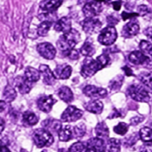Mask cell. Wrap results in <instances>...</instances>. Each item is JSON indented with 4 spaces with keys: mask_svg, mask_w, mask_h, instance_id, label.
<instances>
[{
    "mask_svg": "<svg viewBox=\"0 0 152 152\" xmlns=\"http://www.w3.org/2000/svg\"><path fill=\"white\" fill-rule=\"evenodd\" d=\"M80 40V34L76 30L72 29L70 32L63 34L57 40L58 48L63 52L74 49Z\"/></svg>",
    "mask_w": 152,
    "mask_h": 152,
    "instance_id": "1",
    "label": "cell"
},
{
    "mask_svg": "<svg viewBox=\"0 0 152 152\" xmlns=\"http://www.w3.org/2000/svg\"><path fill=\"white\" fill-rule=\"evenodd\" d=\"M33 140L38 148L48 147L54 142L53 135L50 132L45 129H38L34 131L33 134Z\"/></svg>",
    "mask_w": 152,
    "mask_h": 152,
    "instance_id": "2",
    "label": "cell"
},
{
    "mask_svg": "<svg viewBox=\"0 0 152 152\" xmlns=\"http://www.w3.org/2000/svg\"><path fill=\"white\" fill-rule=\"evenodd\" d=\"M128 93L129 96L137 102H148L150 100L148 91L144 86L139 84L131 85L128 88Z\"/></svg>",
    "mask_w": 152,
    "mask_h": 152,
    "instance_id": "3",
    "label": "cell"
},
{
    "mask_svg": "<svg viewBox=\"0 0 152 152\" xmlns=\"http://www.w3.org/2000/svg\"><path fill=\"white\" fill-rule=\"evenodd\" d=\"M103 67L97 59H93L91 58L85 59L83 63L81 69V75L84 78H88L94 75L97 71L102 69Z\"/></svg>",
    "mask_w": 152,
    "mask_h": 152,
    "instance_id": "4",
    "label": "cell"
},
{
    "mask_svg": "<svg viewBox=\"0 0 152 152\" xmlns=\"http://www.w3.org/2000/svg\"><path fill=\"white\" fill-rule=\"evenodd\" d=\"M117 38V33L114 27L108 26L102 30L98 37V41L103 45L109 46L114 43Z\"/></svg>",
    "mask_w": 152,
    "mask_h": 152,
    "instance_id": "5",
    "label": "cell"
},
{
    "mask_svg": "<svg viewBox=\"0 0 152 152\" xmlns=\"http://www.w3.org/2000/svg\"><path fill=\"white\" fill-rule=\"evenodd\" d=\"M83 115V111L77 107L70 105L64 111L61 116V120L63 122H75L81 118Z\"/></svg>",
    "mask_w": 152,
    "mask_h": 152,
    "instance_id": "6",
    "label": "cell"
},
{
    "mask_svg": "<svg viewBox=\"0 0 152 152\" xmlns=\"http://www.w3.org/2000/svg\"><path fill=\"white\" fill-rule=\"evenodd\" d=\"M102 28V22L96 18H86L83 22V29L86 34H94L99 32Z\"/></svg>",
    "mask_w": 152,
    "mask_h": 152,
    "instance_id": "7",
    "label": "cell"
},
{
    "mask_svg": "<svg viewBox=\"0 0 152 152\" xmlns=\"http://www.w3.org/2000/svg\"><path fill=\"white\" fill-rule=\"evenodd\" d=\"M83 94L88 97L92 98L94 99L105 98L108 95L106 89L102 88L96 87L94 86H87L83 88Z\"/></svg>",
    "mask_w": 152,
    "mask_h": 152,
    "instance_id": "8",
    "label": "cell"
},
{
    "mask_svg": "<svg viewBox=\"0 0 152 152\" xmlns=\"http://www.w3.org/2000/svg\"><path fill=\"white\" fill-rule=\"evenodd\" d=\"M102 6L101 3L90 1L86 3L83 8V12L86 18H94L102 12Z\"/></svg>",
    "mask_w": 152,
    "mask_h": 152,
    "instance_id": "9",
    "label": "cell"
},
{
    "mask_svg": "<svg viewBox=\"0 0 152 152\" xmlns=\"http://www.w3.org/2000/svg\"><path fill=\"white\" fill-rule=\"evenodd\" d=\"M86 152H106V145L102 139L91 138L86 144Z\"/></svg>",
    "mask_w": 152,
    "mask_h": 152,
    "instance_id": "10",
    "label": "cell"
},
{
    "mask_svg": "<svg viewBox=\"0 0 152 152\" xmlns=\"http://www.w3.org/2000/svg\"><path fill=\"white\" fill-rule=\"evenodd\" d=\"M37 51L46 59H53L56 56V50L53 45L49 42L39 43L37 47Z\"/></svg>",
    "mask_w": 152,
    "mask_h": 152,
    "instance_id": "11",
    "label": "cell"
},
{
    "mask_svg": "<svg viewBox=\"0 0 152 152\" xmlns=\"http://www.w3.org/2000/svg\"><path fill=\"white\" fill-rule=\"evenodd\" d=\"M129 59L132 63L137 65H145L148 66L151 64V59L148 56L139 50L132 52L129 56Z\"/></svg>",
    "mask_w": 152,
    "mask_h": 152,
    "instance_id": "12",
    "label": "cell"
},
{
    "mask_svg": "<svg viewBox=\"0 0 152 152\" xmlns=\"http://www.w3.org/2000/svg\"><path fill=\"white\" fill-rule=\"evenodd\" d=\"M56 102V99H53L51 95L42 96L37 100V106L40 111L45 113H49L52 109V107Z\"/></svg>",
    "mask_w": 152,
    "mask_h": 152,
    "instance_id": "13",
    "label": "cell"
},
{
    "mask_svg": "<svg viewBox=\"0 0 152 152\" xmlns=\"http://www.w3.org/2000/svg\"><path fill=\"white\" fill-rule=\"evenodd\" d=\"M71 73H72V68L70 65L66 64L57 65L53 71V74L56 79H59V80H67L71 77Z\"/></svg>",
    "mask_w": 152,
    "mask_h": 152,
    "instance_id": "14",
    "label": "cell"
},
{
    "mask_svg": "<svg viewBox=\"0 0 152 152\" xmlns=\"http://www.w3.org/2000/svg\"><path fill=\"white\" fill-rule=\"evenodd\" d=\"M140 31V26L134 21H131L126 24L123 28L122 35L125 38H132L135 37Z\"/></svg>",
    "mask_w": 152,
    "mask_h": 152,
    "instance_id": "15",
    "label": "cell"
},
{
    "mask_svg": "<svg viewBox=\"0 0 152 152\" xmlns=\"http://www.w3.org/2000/svg\"><path fill=\"white\" fill-rule=\"evenodd\" d=\"M39 72L42 75L43 83L45 84L47 86H53L54 84L56 77L49 66L46 65H41L39 66Z\"/></svg>",
    "mask_w": 152,
    "mask_h": 152,
    "instance_id": "16",
    "label": "cell"
},
{
    "mask_svg": "<svg viewBox=\"0 0 152 152\" xmlns=\"http://www.w3.org/2000/svg\"><path fill=\"white\" fill-rule=\"evenodd\" d=\"M16 88H18L19 91L22 94H28V92H30V91L31 90L33 86V83H31V82L28 81L26 78L25 77V76H19L17 77L16 79Z\"/></svg>",
    "mask_w": 152,
    "mask_h": 152,
    "instance_id": "17",
    "label": "cell"
},
{
    "mask_svg": "<svg viewBox=\"0 0 152 152\" xmlns=\"http://www.w3.org/2000/svg\"><path fill=\"white\" fill-rule=\"evenodd\" d=\"M63 0H43L40 2L39 7L47 13H53L61 6Z\"/></svg>",
    "mask_w": 152,
    "mask_h": 152,
    "instance_id": "18",
    "label": "cell"
},
{
    "mask_svg": "<svg viewBox=\"0 0 152 152\" xmlns=\"http://www.w3.org/2000/svg\"><path fill=\"white\" fill-rule=\"evenodd\" d=\"M54 30L57 32H62L63 34L70 32L71 28V20L68 17H62L56 22Z\"/></svg>",
    "mask_w": 152,
    "mask_h": 152,
    "instance_id": "19",
    "label": "cell"
},
{
    "mask_svg": "<svg viewBox=\"0 0 152 152\" xmlns=\"http://www.w3.org/2000/svg\"><path fill=\"white\" fill-rule=\"evenodd\" d=\"M84 108L89 112L95 114H99L103 110V104L98 99H94L85 103Z\"/></svg>",
    "mask_w": 152,
    "mask_h": 152,
    "instance_id": "20",
    "label": "cell"
},
{
    "mask_svg": "<svg viewBox=\"0 0 152 152\" xmlns=\"http://www.w3.org/2000/svg\"><path fill=\"white\" fill-rule=\"evenodd\" d=\"M43 129H46L48 132H55L59 133V131L62 129V123L59 120L55 119H48L45 120L42 123Z\"/></svg>",
    "mask_w": 152,
    "mask_h": 152,
    "instance_id": "21",
    "label": "cell"
},
{
    "mask_svg": "<svg viewBox=\"0 0 152 152\" xmlns=\"http://www.w3.org/2000/svg\"><path fill=\"white\" fill-rule=\"evenodd\" d=\"M58 95L59 98L66 103H70L74 99V94L68 86H62L58 90Z\"/></svg>",
    "mask_w": 152,
    "mask_h": 152,
    "instance_id": "22",
    "label": "cell"
},
{
    "mask_svg": "<svg viewBox=\"0 0 152 152\" xmlns=\"http://www.w3.org/2000/svg\"><path fill=\"white\" fill-rule=\"evenodd\" d=\"M59 140L62 142H68L74 137L73 129L70 126H65L61 129L58 133Z\"/></svg>",
    "mask_w": 152,
    "mask_h": 152,
    "instance_id": "23",
    "label": "cell"
},
{
    "mask_svg": "<svg viewBox=\"0 0 152 152\" xmlns=\"http://www.w3.org/2000/svg\"><path fill=\"white\" fill-rule=\"evenodd\" d=\"M24 76L28 81L34 83L40 79V72L33 67H27L25 70Z\"/></svg>",
    "mask_w": 152,
    "mask_h": 152,
    "instance_id": "24",
    "label": "cell"
},
{
    "mask_svg": "<svg viewBox=\"0 0 152 152\" xmlns=\"http://www.w3.org/2000/svg\"><path fill=\"white\" fill-rule=\"evenodd\" d=\"M80 52L83 56H92L96 53V49L93 44V42L90 39H87L83 45L80 48Z\"/></svg>",
    "mask_w": 152,
    "mask_h": 152,
    "instance_id": "25",
    "label": "cell"
},
{
    "mask_svg": "<svg viewBox=\"0 0 152 152\" xmlns=\"http://www.w3.org/2000/svg\"><path fill=\"white\" fill-rule=\"evenodd\" d=\"M95 133L96 137L100 139H105L109 136V129L105 122H100L95 127Z\"/></svg>",
    "mask_w": 152,
    "mask_h": 152,
    "instance_id": "26",
    "label": "cell"
},
{
    "mask_svg": "<svg viewBox=\"0 0 152 152\" xmlns=\"http://www.w3.org/2000/svg\"><path fill=\"white\" fill-rule=\"evenodd\" d=\"M138 78L148 91L152 93V73H141Z\"/></svg>",
    "mask_w": 152,
    "mask_h": 152,
    "instance_id": "27",
    "label": "cell"
},
{
    "mask_svg": "<svg viewBox=\"0 0 152 152\" xmlns=\"http://www.w3.org/2000/svg\"><path fill=\"white\" fill-rule=\"evenodd\" d=\"M22 120L24 124L26 125L27 126H35L38 123V117L34 113L29 111H27L24 113L22 115Z\"/></svg>",
    "mask_w": 152,
    "mask_h": 152,
    "instance_id": "28",
    "label": "cell"
},
{
    "mask_svg": "<svg viewBox=\"0 0 152 152\" xmlns=\"http://www.w3.org/2000/svg\"><path fill=\"white\" fill-rule=\"evenodd\" d=\"M121 142L120 140L116 138H111L108 140L106 146L107 152H120Z\"/></svg>",
    "mask_w": 152,
    "mask_h": 152,
    "instance_id": "29",
    "label": "cell"
},
{
    "mask_svg": "<svg viewBox=\"0 0 152 152\" xmlns=\"http://www.w3.org/2000/svg\"><path fill=\"white\" fill-rule=\"evenodd\" d=\"M16 97V92L11 86H7L3 91V99L7 103H10Z\"/></svg>",
    "mask_w": 152,
    "mask_h": 152,
    "instance_id": "30",
    "label": "cell"
},
{
    "mask_svg": "<svg viewBox=\"0 0 152 152\" xmlns=\"http://www.w3.org/2000/svg\"><path fill=\"white\" fill-rule=\"evenodd\" d=\"M140 138L144 142L150 143L152 142V129L148 127H144L140 129L139 132Z\"/></svg>",
    "mask_w": 152,
    "mask_h": 152,
    "instance_id": "31",
    "label": "cell"
},
{
    "mask_svg": "<svg viewBox=\"0 0 152 152\" xmlns=\"http://www.w3.org/2000/svg\"><path fill=\"white\" fill-rule=\"evenodd\" d=\"M53 22L49 21H42V23L37 28V34L40 37H45L48 35L49 30L51 27Z\"/></svg>",
    "mask_w": 152,
    "mask_h": 152,
    "instance_id": "32",
    "label": "cell"
},
{
    "mask_svg": "<svg viewBox=\"0 0 152 152\" xmlns=\"http://www.w3.org/2000/svg\"><path fill=\"white\" fill-rule=\"evenodd\" d=\"M123 83V76L118 75L111 80L109 83V88L112 91H117L121 88Z\"/></svg>",
    "mask_w": 152,
    "mask_h": 152,
    "instance_id": "33",
    "label": "cell"
},
{
    "mask_svg": "<svg viewBox=\"0 0 152 152\" xmlns=\"http://www.w3.org/2000/svg\"><path fill=\"white\" fill-rule=\"evenodd\" d=\"M86 127L84 123H80L73 128V133H74V137L81 138L86 134Z\"/></svg>",
    "mask_w": 152,
    "mask_h": 152,
    "instance_id": "34",
    "label": "cell"
},
{
    "mask_svg": "<svg viewBox=\"0 0 152 152\" xmlns=\"http://www.w3.org/2000/svg\"><path fill=\"white\" fill-rule=\"evenodd\" d=\"M140 48L142 50V53L145 54L151 55L152 56V44L149 42L142 40L140 43Z\"/></svg>",
    "mask_w": 152,
    "mask_h": 152,
    "instance_id": "35",
    "label": "cell"
},
{
    "mask_svg": "<svg viewBox=\"0 0 152 152\" xmlns=\"http://www.w3.org/2000/svg\"><path fill=\"white\" fill-rule=\"evenodd\" d=\"M129 130V125L126 123H120L114 128V132L119 135H125Z\"/></svg>",
    "mask_w": 152,
    "mask_h": 152,
    "instance_id": "36",
    "label": "cell"
},
{
    "mask_svg": "<svg viewBox=\"0 0 152 152\" xmlns=\"http://www.w3.org/2000/svg\"><path fill=\"white\" fill-rule=\"evenodd\" d=\"M86 146L81 142H77L73 144L68 149V152H86Z\"/></svg>",
    "mask_w": 152,
    "mask_h": 152,
    "instance_id": "37",
    "label": "cell"
},
{
    "mask_svg": "<svg viewBox=\"0 0 152 152\" xmlns=\"http://www.w3.org/2000/svg\"><path fill=\"white\" fill-rule=\"evenodd\" d=\"M137 13L139 16H142V17H145V16H148L151 13V10L145 4H141L139 5L137 7Z\"/></svg>",
    "mask_w": 152,
    "mask_h": 152,
    "instance_id": "38",
    "label": "cell"
},
{
    "mask_svg": "<svg viewBox=\"0 0 152 152\" xmlns=\"http://www.w3.org/2000/svg\"><path fill=\"white\" fill-rule=\"evenodd\" d=\"M138 137H140V134H138L134 133L132 135H131L130 137H127L126 142H125V145L126 146H132V145H134L138 140Z\"/></svg>",
    "mask_w": 152,
    "mask_h": 152,
    "instance_id": "39",
    "label": "cell"
},
{
    "mask_svg": "<svg viewBox=\"0 0 152 152\" xmlns=\"http://www.w3.org/2000/svg\"><path fill=\"white\" fill-rule=\"evenodd\" d=\"M64 53H65V56L69 58L70 59H72V60H77L80 58L79 51L75 49H72V50H70L68 51L64 52Z\"/></svg>",
    "mask_w": 152,
    "mask_h": 152,
    "instance_id": "40",
    "label": "cell"
},
{
    "mask_svg": "<svg viewBox=\"0 0 152 152\" xmlns=\"http://www.w3.org/2000/svg\"><path fill=\"white\" fill-rule=\"evenodd\" d=\"M96 59L100 62L101 65H102V67L105 68V67L106 66V65H108V64L109 63L110 57L108 56V55L107 54H102L99 55V56H97Z\"/></svg>",
    "mask_w": 152,
    "mask_h": 152,
    "instance_id": "41",
    "label": "cell"
},
{
    "mask_svg": "<svg viewBox=\"0 0 152 152\" xmlns=\"http://www.w3.org/2000/svg\"><path fill=\"white\" fill-rule=\"evenodd\" d=\"M144 117L142 116H137V117H133L130 120V124L132 126H137L139 123H140L141 122L143 121Z\"/></svg>",
    "mask_w": 152,
    "mask_h": 152,
    "instance_id": "42",
    "label": "cell"
},
{
    "mask_svg": "<svg viewBox=\"0 0 152 152\" xmlns=\"http://www.w3.org/2000/svg\"><path fill=\"white\" fill-rule=\"evenodd\" d=\"M139 16L137 13H127V12H123L122 13V18L123 20H127L129 19H133V18L136 17V16Z\"/></svg>",
    "mask_w": 152,
    "mask_h": 152,
    "instance_id": "43",
    "label": "cell"
},
{
    "mask_svg": "<svg viewBox=\"0 0 152 152\" xmlns=\"http://www.w3.org/2000/svg\"><path fill=\"white\" fill-rule=\"evenodd\" d=\"M119 20L117 19L116 17H114V16H108L107 17V22L108 24V26H111V27H114V25H117L118 23Z\"/></svg>",
    "mask_w": 152,
    "mask_h": 152,
    "instance_id": "44",
    "label": "cell"
},
{
    "mask_svg": "<svg viewBox=\"0 0 152 152\" xmlns=\"http://www.w3.org/2000/svg\"><path fill=\"white\" fill-rule=\"evenodd\" d=\"M140 152H152V145L150 143L145 144L141 147Z\"/></svg>",
    "mask_w": 152,
    "mask_h": 152,
    "instance_id": "45",
    "label": "cell"
},
{
    "mask_svg": "<svg viewBox=\"0 0 152 152\" xmlns=\"http://www.w3.org/2000/svg\"><path fill=\"white\" fill-rule=\"evenodd\" d=\"M8 108V105H7V102H6L5 101L1 100L0 102V112L2 114L5 110H7Z\"/></svg>",
    "mask_w": 152,
    "mask_h": 152,
    "instance_id": "46",
    "label": "cell"
},
{
    "mask_svg": "<svg viewBox=\"0 0 152 152\" xmlns=\"http://www.w3.org/2000/svg\"><path fill=\"white\" fill-rule=\"evenodd\" d=\"M144 34L148 38H149L150 39L152 40V27L146 28V29L144 31Z\"/></svg>",
    "mask_w": 152,
    "mask_h": 152,
    "instance_id": "47",
    "label": "cell"
},
{
    "mask_svg": "<svg viewBox=\"0 0 152 152\" xmlns=\"http://www.w3.org/2000/svg\"><path fill=\"white\" fill-rule=\"evenodd\" d=\"M121 117V115H120V113L119 112V111H117V109H114V112L111 113L108 118L112 119V118H115V117Z\"/></svg>",
    "mask_w": 152,
    "mask_h": 152,
    "instance_id": "48",
    "label": "cell"
},
{
    "mask_svg": "<svg viewBox=\"0 0 152 152\" xmlns=\"http://www.w3.org/2000/svg\"><path fill=\"white\" fill-rule=\"evenodd\" d=\"M112 5L114 10H120V8H121V5H122L121 1H115V2H113Z\"/></svg>",
    "mask_w": 152,
    "mask_h": 152,
    "instance_id": "49",
    "label": "cell"
},
{
    "mask_svg": "<svg viewBox=\"0 0 152 152\" xmlns=\"http://www.w3.org/2000/svg\"><path fill=\"white\" fill-rule=\"evenodd\" d=\"M122 69L124 70L125 73H126V74L127 76H134L133 71H132V70L131 69V68H129V67L125 66V67H123V68H122Z\"/></svg>",
    "mask_w": 152,
    "mask_h": 152,
    "instance_id": "50",
    "label": "cell"
},
{
    "mask_svg": "<svg viewBox=\"0 0 152 152\" xmlns=\"http://www.w3.org/2000/svg\"><path fill=\"white\" fill-rule=\"evenodd\" d=\"M1 152H10L9 148H7V146L6 145H4V144H1Z\"/></svg>",
    "mask_w": 152,
    "mask_h": 152,
    "instance_id": "51",
    "label": "cell"
},
{
    "mask_svg": "<svg viewBox=\"0 0 152 152\" xmlns=\"http://www.w3.org/2000/svg\"><path fill=\"white\" fill-rule=\"evenodd\" d=\"M1 126V133L3 131V129H4V120H3L2 118H1V126Z\"/></svg>",
    "mask_w": 152,
    "mask_h": 152,
    "instance_id": "52",
    "label": "cell"
},
{
    "mask_svg": "<svg viewBox=\"0 0 152 152\" xmlns=\"http://www.w3.org/2000/svg\"><path fill=\"white\" fill-rule=\"evenodd\" d=\"M106 1L113 3V2H115V1H121V0H106Z\"/></svg>",
    "mask_w": 152,
    "mask_h": 152,
    "instance_id": "53",
    "label": "cell"
},
{
    "mask_svg": "<svg viewBox=\"0 0 152 152\" xmlns=\"http://www.w3.org/2000/svg\"><path fill=\"white\" fill-rule=\"evenodd\" d=\"M94 1H96V2H102V1H106V0H94Z\"/></svg>",
    "mask_w": 152,
    "mask_h": 152,
    "instance_id": "54",
    "label": "cell"
},
{
    "mask_svg": "<svg viewBox=\"0 0 152 152\" xmlns=\"http://www.w3.org/2000/svg\"><path fill=\"white\" fill-rule=\"evenodd\" d=\"M59 152H65V150H64V149H59Z\"/></svg>",
    "mask_w": 152,
    "mask_h": 152,
    "instance_id": "55",
    "label": "cell"
},
{
    "mask_svg": "<svg viewBox=\"0 0 152 152\" xmlns=\"http://www.w3.org/2000/svg\"><path fill=\"white\" fill-rule=\"evenodd\" d=\"M20 152H28V151H27L26 150H25V149H21Z\"/></svg>",
    "mask_w": 152,
    "mask_h": 152,
    "instance_id": "56",
    "label": "cell"
},
{
    "mask_svg": "<svg viewBox=\"0 0 152 152\" xmlns=\"http://www.w3.org/2000/svg\"><path fill=\"white\" fill-rule=\"evenodd\" d=\"M42 152H46L45 151H42Z\"/></svg>",
    "mask_w": 152,
    "mask_h": 152,
    "instance_id": "57",
    "label": "cell"
},
{
    "mask_svg": "<svg viewBox=\"0 0 152 152\" xmlns=\"http://www.w3.org/2000/svg\"><path fill=\"white\" fill-rule=\"evenodd\" d=\"M106 152H107V151H106Z\"/></svg>",
    "mask_w": 152,
    "mask_h": 152,
    "instance_id": "58",
    "label": "cell"
}]
</instances>
